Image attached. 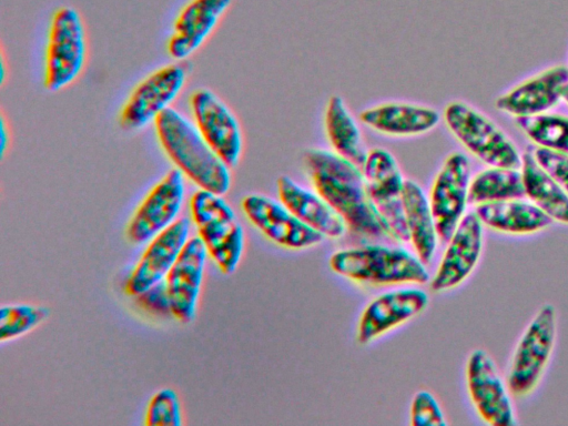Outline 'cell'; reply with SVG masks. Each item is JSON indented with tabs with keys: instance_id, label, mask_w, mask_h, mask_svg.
<instances>
[{
	"instance_id": "cell-1",
	"label": "cell",
	"mask_w": 568,
	"mask_h": 426,
	"mask_svg": "<svg viewBox=\"0 0 568 426\" xmlns=\"http://www.w3.org/2000/svg\"><path fill=\"white\" fill-rule=\"evenodd\" d=\"M303 162L313 189L339 214L347 231L361 237L388 236L361 168L323 148L307 149Z\"/></svg>"
},
{
	"instance_id": "cell-2",
	"label": "cell",
	"mask_w": 568,
	"mask_h": 426,
	"mask_svg": "<svg viewBox=\"0 0 568 426\" xmlns=\"http://www.w3.org/2000/svg\"><path fill=\"white\" fill-rule=\"evenodd\" d=\"M153 124L162 151L187 180L221 195L230 191L231 168L207 144L192 119L170 106Z\"/></svg>"
},
{
	"instance_id": "cell-3",
	"label": "cell",
	"mask_w": 568,
	"mask_h": 426,
	"mask_svg": "<svg viewBox=\"0 0 568 426\" xmlns=\"http://www.w3.org/2000/svg\"><path fill=\"white\" fill-rule=\"evenodd\" d=\"M329 268L351 281L377 285L425 284L426 265L407 250L387 245H366L334 252Z\"/></svg>"
},
{
	"instance_id": "cell-4",
	"label": "cell",
	"mask_w": 568,
	"mask_h": 426,
	"mask_svg": "<svg viewBox=\"0 0 568 426\" xmlns=\"http://www.w3.org/2000/svg\"><path fill=\"white\" fill-rule=\"evenodd\" d=\"M191 220L209 256L224 274H232L242 257L245 235L235 211L223 195L199 189L189 201Z\"/></svg>"
},
{
	"instance_id": "cell-5",
	"label": "cell",
	"mask_w": 568,
	"mask_h": 426,
	"mask_svg": "<svg viewBox=\"0 0 568 426\" xmlns=\"http://www.w3.org/2000/svg\"><path fill=\"white\" fill-rule=\"evenodd\" d=\"M88 58V40L80 12L62 6L51 16L43 65V84L50 92L71 85L82 73Z\"/></svg>"
},
{
	"instance_id": "cell-6",
	"label": "cell",
	"mask_w": 568,
	"mask_h": 426,
	"mask_svg": "<svg viewBox=\"0 0 568 426\" xmlns=\"http://www.w3.org/2000/svg\"><path fill=\"white\" fill-rule=\"evenodd\" d=\"M443 119L450 134L480 162L488 166L520 169L521 154L507 134L473 105L448 102Z\"/></svg>"
},
{
	"instance_id": "cell-7",
	"label": "cell",
	"mask_w": 568,
	"mask_h": 426,
	"mask_svg": "<svg viewBox=\"0 0 568 426\" xmlns=\"http://www.w3.org/2000/svg\"><path fill=\"white\" fill-rule=\"evenodd\" d=\"M556 338L557 311L546 303L524 329L511 355L506 383L513 397H527L536 390L554 353Z\"/></svg>"
},
{
	"instance_id": "cell-8",
	"label": "cell",
	"mask_w": 568,
	"mask_h": 426,
	"mask_svg": "<svg viewBox=\"0 0 568 426\" xmlns=\"http://www.w3.org/2000/svg\"><path fill=\"white\" fill-rule=\"evenodd\" d=\"M362 172L369 200L388 236L409 242L403 201L406 180L395 156L384 148L369 149Z\"/></svg>"
},
{
	"instance_id": "cell-9",
	"label": "cell",
	"mask_w": 568,
	"mask_h": 426,
	"mask_svg": "<svg viewBox=\"0 0 568 426\" xmlns=\"http://www.w3.org/2000/svg\"><path fill=\"white\" fill-rule=\"evenodd\" d=\"M187 72L183 64L163 65L143 78L130 92L120 114V125L126 131H139L154 123L183 91Z\"/></svg>"
},
{
	"instance_id": "cell-10",
	"label": "cell",
	"mask_w": 568,
	"mask_h": 426,
	"mask_svg": "<svg viewBox=\"0 0 568 426\" xmlns=\"http://www.w3.org/2000/svg\"><path fill=\"white\" fill-rule=\"evenodd\" d=\"M465 377L470 403L485 424L491 426L516 424L513 395L486 351L477 348L468 355Z\"/></svg>"
},
{
	"instance_id": "cell-11",
	"label": "cell",
	"mask_w": 568,
	"mask_h": 426,
	"mask_svg": "<svg viewBox=\"0 0 568 426\" xmlns=\"http://www.w3.org/2000/svg\"><path fill=\"white\" fill-rule=\"evenodd\" d=\"M192 120L212 150L231 168L243 153V132L231 108L212 90L200 88L190 95Z\"/></svg>"
},
{
	"instance_id": "cell-12",
	"label": "cell",
	"mask_w": 568,
	"mask_h": 426,
	"mask_svg": "<svg viewBox=\"0 0 568 426\" xmlns=\"http://www.w3.org/2000/svg\"><path fill=\"white\" fill-rule=\"evenodd\" d=\"M185 199V176L172 169L148 192L133 212L125 235L134 245L146 244L178 219Z\"/></svg>"
},
{
	"instance_id": "cell-13",
	"label": "cell",
	"mask_w": 568,
	"mask_h": 426,
	"mask_svg": "<svg viewBox=\"0 0 568 426\" xmlns=\"http://www.w3.org/2000/svg\"><path fill=\"white\" fill-rule=\"evenodd\" d=\"M470 179L469 160L460 152L449 153L434 178L428 200L442 242L448 241L466 214Z\"/></svg>"
},
{
	"instance_id": "cell-14",
	"label": "cell",
	"mask_w": 568,
	"mask_h": 426,
	"mask_svg": "<svg viewBox=\"0 0 568 426\" xmlns=\"http://www.w3.org/2000/svg\"><path fill=\"white\" fill-rule=\"evenodd\" d=\"M241 209L255 229L281 247L304 250L324 240L322 234L298 220L280 200L251 193L242 199Z\"/></svg>"
},
{
	"instance_id": "cell-15",
	"label": "cell",
	"mask_w": 568,
	"mask_h": 426,
	"mask_svg": "<svg viewBox=\"0 0 568 426\" xmlns=\"http://www.w3.org/2000/svg\"><path fill=\"white\" fill-rule=\"evenodd\" d=\"M430 281V290L446 292L463 284L477 266L484 246V225L475 212L464 215Z\"/></svg>"
},
{
	"instance_id": "cell-16",
	"label": "cell",
	"mask_w": 568,
	"mask_h": 426,
	"mask_svg": "<svg viewBox=\"0 0 568 426\" xmlns=\"http://www.w3.org/2000/svg\"><path fill=\"white\" fill-rule=\"evenodd\" d=\"M191 223L180 217L148 243L125 282V293L136 296L164 280L190 239Z\"/></svg>"
},
{
	"instance_id": "cell-17",
	"label": "cell",
	"mask_w": 568,
	"mask_h": 426,
	"mask_svg": "<svg viewBox=\"0 0 568 426\" xmlns=\"http://www.w3.org/2000/svg\"><path fill=\"white\" fill-rule=\"evenodd\" d=\"M428 295L419 288L405 287L383 293L363 310L356 329V341L368 344L398 325L423 313Z\"/></svg>"
},
{
	"instance_id": "cell-18",
	"label": "cell",
	"mask_w": 568,
	"mask_h": 426,
	"mask_svg": "<svg viewBox=\"0 0 568 426\" xmlns=\"http://www.w3.org/2000/svg\"><path fill=\"white\" fill-rule=\"evenodd\" d=\"M207 256L200 236L190 237L164 278L173 317L181 323L195 318Z\"/></svg>"
},
{
	"instance_id": "cell-19",
	"label": "cell",
	"mask_w": 568,
	"mask_h": 426,
	"mask_svg": "<svg viewBox=\"0 0 568 426\" xmlns=\"http://www.w3.org/2000/svg\"><path fill=\"white\" fill-rule=\"evenodd\" d=\"M567 83L568 65L555 64L497 97L495 108L514 118L549 112L561 100Z\"/></svg>"
},
{
	"instance_id": "cell-20",
	"label": "cell",
	"mask_w": 568,
	"mask_h": 426,
	"mask_svg": "<svg viewBox=\"0 0 568 426\" xmlns=\"http://www.w3.org/2000/svg\"><path fill=\"white\" fill-rule=\"evenodd\" d=\"M232 0H189L179 11L166 51L175 61L193 55L209 39L227 12Z\"/></svg>"
},
{
	"instance_id": "cell-21",
	"label": "cell",
	"mask_w": 568,
	"mask_h": 426,
	"mask_svg": "<svg viewBox=\"0 0 568 426\" xmlns=\"http://www.w3.org/2000/svg\"><path fill=\"white\" fill-rule=\"evenodd\" d=\"M359 120L382 135L409 138L434 130L440 121V114L426 104L386 101L361 111Z\"/></svg>"
},
{
	"instance_id": "cell-22",
	"label": "cell",
	"mask_w": 568,
	"mask_h": 426,
	"mask_svg": "<svg viewBox=\"0 0 568 426\" xmlns=\"http://www.w3.org/2000/svg\"><path fill=\"white\" fill-rule=\"evenodd\" d=\"M278 200L304 224L328 239H339L346 224L339 214L314 190L311 191L287 175L276 180Z\"/></svg>"
},
{
	"instance_id": "cell-23",
	"label": "cell",
	"mask_w": 568,
	"mask_h": 426,
	"mask_svg": "<svg viewBox=\"0 0 568 426\" xmlns=\"http://www.w3.org/2000/svg\"><path fill=\"white\" fill-rule=\"evenodd\" d=\"M484 227L509 235H529L548 229L552 220L529 200L513 199L475 206Z\"/></svg>"
},
{
	"instance_id": "cell-24",
	"label": "cell",
	"mask_w": 568,
	"mask_h": 426,
	"mask_svg": "<svg viewBox=\"0 0 568 426\" xmlns=\"http://www.w3.org/2000/svg\"><path fill=\"white\" fill-rule=\"evenodd\" d=\"M325 135L332 150L338 156L363 168L368 149L365 146L356 119L342 97H329L324 112Z\"/></svg>"
},
{
	"instance_id": "cell-25",
	"label": "cell",
	"mask_w": 568,
	"mask_h": 426,
	"mask_svg": "<svg viewBox=\"0 0 568 426\" xmlns=\"http://www.w3.org/2000/svg\"><path fill=\"white\" fill-rule=\"evenodd\" d=\"M404 214L416 256L425 264L434 257L439 240L428 195L412 180L404 185Z\"/></svg>"
},
{
	"instance_id": "cell-26",
	"label": "cell",
	"mask_w": 568,
	"mask_h": 426,
	"mask_svg": "<svg viewBox=\"0 0 568 426\" xmlns=\"http://www.w3.org/2000/svg\"><path fill=\"white\" fill-rule=\"evenodd\" d=\"M520 171L525 197L554 222L568 225V193L538 165L530 148L521 154Z\"/></svg>"
},
{
	"instance_id": "cell-27",
	"label": "cell",
	"mask_w": 568,
	"mask_h": 426,
	"mask_svg": "<svg viewBox=\"0 0 568 426\" xmlns=\"http://www.w3.org/2000/svg\"><path fill=\"white\" fill-rule=\"evenodd\" d=\"M525 197L520 169L488 166L470 179L468 202L477 206Z\"/></svg>"
},
{
	"instance_id": "cell-28",
	"label": "cell",
	"mask_w": 568,
	"mask_h": 426,
	"mask_svg": "<svg viewBox=\"0 0 568 426\" xmlns=\"http://www.w3.org/2000/svg\"><path fill=\"white\" fill-rule=\"evenodd\" d=\"M518 129L535 144L568 154V116L559 113H542L515 118Z\"/></svg>"
},
{
	"instance_id": "cell-29",
	"label": "cell",
	"mask_w": 568,
	"mask_h": 426,
	"mask_svg": "<svg viewBox=\"0 0 568 426\" xmlns=\"http://www.w3.org/2000/svg\"><path fill=\"white\" fill-rule=\"evenodd\" d=\"M49 310L28 303L4 304L0 307V342L20 337L47 320Z\"/></svg>"
},
{
	"instance_id": "cell-30",
	"label": "cell",
	"mask_w": 568,
	"mask_h": 426,
	"mask_svg": "<svg viewBox=\"0 0 568 426\" xmlns=\"http://www.w3.org/2000/svg\"><path fill=\"white\" fill-rule=\"evenodd\" d=\"M148 426H181L182 409L179 395L172 388L158 390L150 399L145 410Z\"/></svg>"
},
{
	"instance_id": "cell-31",
	"label": "cell",
	"mask_w": 568,
	"mask_h": 426,
	"mask_svg": "<svg viewBox=\"0 0 568 426\" xmlns=\"http://www.w3.org/2000/svg\"><path fill=\"white\" fill-rule=\"evenodd\" d=\"M409 419L413 426H445L447 424L439 403L428 390H418L414 395Z\"/></svg>"
},
{
	"instance_id": "cell-32",
	"label": "cell",
	"mask_w": 568,
	"mask_h": 426,
	"mask_svg": "<svg viewBox=\"0 0 568 426\" xmlns=\"http://www.w3.org/2000/svg\"><path fill=\"white\" fill-rule=\"evenodd\" d=\"M530 149L538 165L568 193V154L540 146Z\"/></svg>"
},
{
	"instance_id": "cell-33",
	"label": "cell",
	"mask_w": 568,
	"mask_h": 426,
	"mask_svg": "<svg viewBox=\"0 0 568 426\" xmlns=\"http://www.w3.org/2000/svg\"><path fill=\"white\" fill-rule=\"evenodd\" d=\"M134 297L140 308L151 315L159 317L173 316L164 280Z\"/></svg>"
},
{
	"instance_id": "cell-34",
	"label": "cell",
	"mask_w": 568,
	"mask_h": 426,
	"mask_svg": "<svg viewBox=\"0 0 568 426\" xmlns=\"http://www.w3.org/2000/svg\"><path fill=\"white\" fill-rule=\"evenodd\" d=\"M10 144V132L3 115L0 119V156L3 159Z\"/></svg>"
},
{
	"instance_id": "cell-35",
	"label": "cell",
	"mask_w": 568,
	"mask_h": 426,
	"mask_svg": "<svg viewBox=\"0 0 568 426\" xmlns=\"http://www.w3.org/2000/svg\"><path fill=\"white\" fill-rule=\"evenodd\" d=\"M7 68H6V58L3 52L0 58V83L3 84L6 81Z\"/></svg>"
},
{
	"instance_id": "cell-36",
	"label": "cell",
	"mask_w": 568,
	"mask_h": 426,
	"mask_svg": "<svg viewBox=\"0 0 568 426\" xmlns=\"http://www.w3.org/2000/svg\"><path fill=\"white\" fill-rule=\"evenodd\" d=\"M561 100H564L565 103L568 105V83L565 85V88L562 90Z\"/></svg>"
}]
</instances>
